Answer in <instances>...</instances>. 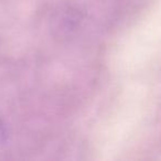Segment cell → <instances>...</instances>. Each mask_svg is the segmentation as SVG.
I'll return each instance as SVG.
<instances>
[{
    "label": "cell",
    "mask_w": 161,
    "mask_h": 161,
    "mask_svg": "<svg viewBox=\"0 0 161 161\" xmlns=\"http://www.w3.org/2000/svg\"><path fill=\"white\" fill-rule=\"evenodd\" d=\"M83 22V14L73 6L65 5L53 14L51 19L52 34L60 40L73 36Z\"/></svg>",
    "instance_id": "1"
}]
</instances>
